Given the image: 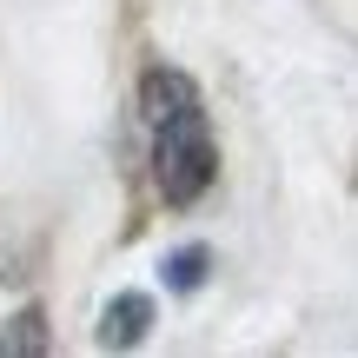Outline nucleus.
<instances>
[{
    "mask_svg": "<svg viewBox=\"0 0 358 358\" xmlns=\"http://www.w3.org/2000/svg\"><path fill=\"white\" fill-rule=\"evenodd\" d=\"M219 173V146H213V127H206V106L186 100L173 106L166 120H153V186L166 206H192Z\"/></svg>",
    "mask_w": 358,
    "mask_h": 358,
    "instance_id": "1",
    "label": "nucleus"
},
{
    "mask_svg": "<svg viewBox=\"0 0 358 358\" xmlns=\"http://www.w3.org/2000/svg\"><path fill=\"white\" fill-rule=\"evenodd\" d=\"M146 325H153V299H146V292H120L113 306L100 312V345L106 352H127V345L146 338Z\"/></svg>",
    "mask_w": 358,
    "mask_h": 358,
    "instance_id": "2",
    "label": "nucleus"
},
{
    "mask_svg": "<svg viewBox=\"0 0 358 358\" xmlns=\"http://www.w3.org/2000/svg\"><path fill=\"white\" fill-rule=\"evenodd\" d=\"M186 100H199V87H192L186 73H173V66H153V73H146V87H140V113H146V127H153V120H166L173 106H186Z\"/></svg>",
    "mask_w": 358,
    "mask_h": 358,
    "instance_id": "3",
    "label": "nucleus"
},
{
    "mask_svg": "<svg viewBox=\"0 0 358 358\" xmlns=\"http://www.w3.org/2000/svg\"><path fill=\"white\" fill-rule=\"evenodd\" d=\"M7 352H47V312H40V306H27L20 319L0 332V358H7Z\"/></svg>",
    "mask_w": 358,
    "mask_h": 358,
    "instance_id": "4",
    "label": "nucleus"
},
{
    "mask_svg": "<svg viewBox=\"0 0 358 358\" xmlns=\"http://www.w3.org/2000/svg\"><path fill=\"white\" fill-rule=\"evenodd\" d=\"M206 266H213V252H206V245H179V252L166 259V285H173V292H199Z\"/></svg>",
    "mask_w": 358,
    "mask_h": 358,
    "instance_id": "5",
    "label": "nucleus"
}]
</instances>
